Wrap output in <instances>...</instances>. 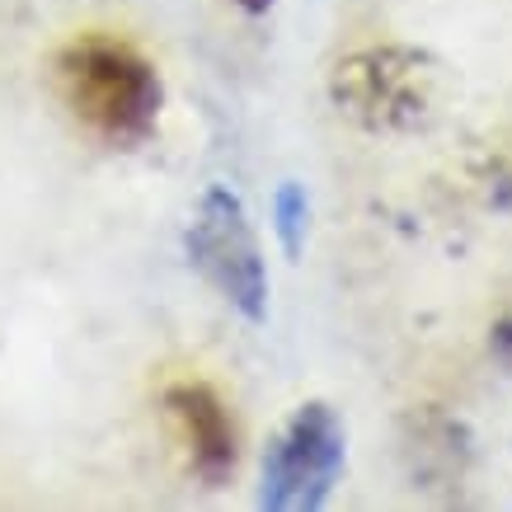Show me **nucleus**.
<instances>
[{"instance_id":"f257e3e1","label":"nucleus","mask_w":512,"mask_h":512,"mask_svg":"<svg viewBox=\"0 0 512 512\" xmlns=\"http://www.w3.org/2000/svg\"><path fill=\"white\" fill-rule=\"evenodd\" d=\"M57 90L99 141L141 146L156 137L165 109V80L132 43L109 33H80L57 52Z\"/></svg>"},{"instance_id":"f03ea898","label":"nucleus","mask_w":512,"mask_h":512,"mask_svg":"<svg viewBox=\"0 0 512 512\" xmlns=\"http://www.w3.org/2000/svg\"><path fill=\"white\" fill-rule=\"evenodd\" d=\"M329 104L339 118L372 137L428 132L447 99V66L409 43L357 47L329 66Z\"/></svg>"},{"instance_id":"7ed1b4c3","label":"nucleus","mask_w":512,"mask_h":512,"mask_svg":"<svg viewBox=\"0 0 512 512\" xmlns=\"http://www.w3.org/2000/svg\"><path fill=\"white\" fill-rule=\"evenodd\" d=\"M184 259L245 325H268V264L240 193L226 184L202 188L184 226Z\"/></svg>"},{"instance_id":"20e7f679","label":"nucleus","mask_w":512,"mask_h":512,"mask_svg":"<svg viewBox=\"0 0 512 512\" xmlns=\"http://www.w3.org/2000/svg\"><path fill=\"white\" fill-rule=\"evenodd\" d=\"M348 466V428L325 400L301 404L282 423L259 461V494L264 512H320L334 498Z\"/></svg>"},{"instance_id":"39448f33","label":"nucleus","mask_w":512,"mask_h":512,"mask_svg":"<svg viewBox=\"0 0 512 512\" xmlns=\"http://www.w3.org/2000/svg\"><path fill=\"white\" fill-rule=\"evenodd\" d=\"M160 404H165V419H170L174 437L184 447L188 470L207 489H221L235 475V461H240V433H235L226 400L207 381H170Z\"/></svg>"},{"instance_id":"423d86ee","label":"nucleus","mask_w":512,"mask_h":512,"mask_svg":"<svg viewBox=\"0 0 512 512\" xmlns=\"http://www.w3.org/2000/svg\"><path fill=\"white\" fill-rule=\"evenodd\" d=\"M273 235H278L282 254L301 264V254H306V240H311V193L306 184H296V179H282L273 188Z\"/></svg>"},{"instance_id":"0eeeda50","label":"nucleus","mask_w":512,"mask_h":512,"mask_svg":"<svg viewBox=\"0 0 512 512\" xmlns=\"http://www.w3.org/2000/svg\"><path fill=\"white\" fill-rule=\"evenodd\" d=\"M484 184H489V202L498 212H512V156H498L484 174Z\"/></svg>"},{"instance_id":"6e6552de","label":"nucleus","mask_w":512,"mask_h":512,"mask_svg":"<svg viewBox=\"0 0 512 512\" xmlns=\"http://www.w3.org/2000/svg\"><path fill=\"white\" fill-rule=\"evenodd\" d=\"M489 353H494L503 367H512V311L503 315V320H494V329H489Z\"/></svg>"},{"instance_id":"1a4fd4ad","label":"nucleus","mask_w":512,"mask_h":512,"mask_svg":"<svg viewBox=\"0 0 512 512\" xmlns=\"http://www.w3.org/2000/svg\"><path fill=\"white\" fill-rule=\"evenodd\" d=\"M231 5H240L245 15H268L273 10V0H231Z\"/></svg>"}]
</instances>
